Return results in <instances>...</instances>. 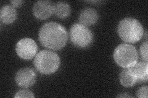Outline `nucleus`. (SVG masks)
Instances as JSON below:
<instances>
[{"label":"nucleus","instance_id":"9","mask_svg":"<svg viewBox=\"0 0 148 98\" xmlns=\"http://www.w3.org/2000/svg\"><path fill=\"white\" fill-rule=\"evenodd\" d=\"M98 20V14L95 9L87 7L83 9L79 16L80 23L85 26L95 25Z\"/></svg>","mask_w":148,"mask_h":98},{"label":"nucleus","instance_id":"15","mask_svg":"<svg viewBox=\"0 0 148 98\" xmlns=\"http://www.w3.org/2000/svg\"><path fill=\"white\" fill-rule=\"evenodd\" d=\"M147 47H148V43L147 41L143 43L140 47V54L141 58L144 62H147Z\"/></svg>","mask_w":148,"mask_h":98},{"label":"nucleus","instance_id":"1","mask_svg":"<svg viewBox=\"0 0 148 98\" xmlns=\"http://www.w3.org/2000/svg\"><path fill=\"white\" fill-rule=\"evenodd\" d=\"M40 43L46 48L53 50H61L68 40V33L65 28L59 23L48 22L40 30Z\"/></svg>","mask_w":148,"mask_h":98},{"label":"nucleus","instance_id":"6","mask_svg":"<svg viewBox=\"0 0 148 98\" xmlns=\"http://www.w3.org/2000/svg\"><path fill=\"white\" fill-rule=\"evenodd\" d=\"M38 46L35 41L30 38H23L18 42L16 46L17 55L23 59L30 60L36 54Z\"/></svg>","mask_w":148,"mask_h":98},{"label":"nucleus","instance_id":"2","mask_svg":"<svg viewBox=\"0 0 148 98\" xmlns=\"http://www.w3.org/2000/svg\"><path fill=\"white\" fill-rule=\"evenodd\" d=\"M117 31L120 38L128 43H137L144 34V30L141 23L133 18H125L120 21Z\"/></svg>","mask_w":148,"mask_h":98},{"label":"nucleus","instance_id":"5","mask_svg":"<svg viewBox=\"0 0 148 98\" xmlns=\"http://www.w3.org/2000/svg\"><path fill=\"white\" fill-rule=\"evenodd\" d=\"M70 38L72 44L78 48H86L92 42L91 31L81 23L73 24L70 30Z\"/></svg>","mask_w":148,"mask_h":98},{"label":"nucleus","instance_id":"3","mask_svg":"<svg viewBox=\"0 0 148 98\" xmlns=\"http://www.w3.org/2000/svg\"><path fill=\"white\" fill-rule=\"evenodd\" d=\"M60 64L61 59L58 54L48 50L40 51L34 61L35 69L45 75H50L56 72Z\"/></svg>","mask_w":148,"mask_h":98},{"label":"nucleus","instance_id":"10","mask_svg":"<svg viewBox=\"0 0 148 98\" xmlns=\"http://www.w3.org/2000/svg\"><path fill=\"white\" fill-rule=\"evenodd\" d=\"M137 81L147 82L148 79V64L146 62H137L134 66L129 68Z\"/></svg>","mask_w":148,"mask_h":98},{"label":"nucleus","instance_id":"14","mask_svg":"<svg viewBox=\"0 0 148 98\" xmlns=\"http://www.w3.org/2000/svg\"><path fill=\"white\" fill-rule=\"evenodd\" d=\"M14 97H34V95L31 91L28 90H22L16 93Z\"/></svg>","mask_w":148,"mask_h":98},{"label":"nucleus","instance_id":"13","mask_svg":"<svg viewBox=\"0 0 148 98\" xmlns=\"http://www.w3.org/2000/svg\"><path fill=\"white\" fill-rule=\"evenodd\" d=\"M71 11V6L66 2L59 1L54 5V14L58 18H65L69 17Z\"/></svg>","mask_w":148,"mask_h":98},{"label":"nucleus","instance_id":"17","mask_svg":"<svg viewBox=\"0 0 148 98\" xmlns=\"http://www.w3.org/2000/svg\"><path fill=\"white\" fill-rule=\"evenodd\" d=\"M24 3V1L22 0H14V1H11V4L12 6L14 7H18L22 5V4Z\"/></svg>","mask_w":148,"mask_h":98},{"label":"nucleus","instance_id":"12","mask_svg":"<svg viewBox=\"0 0 148 98\" xmlns=\"http://www.w3.org/2000/svg\"><path fill=\"white\" fill-rule=\"evenodd\" d=\"M120 82L123 87H131L135 85L137 79L130 68H125L120 74Z\"/></svg>","mask_w":148,"mask_h":98},{"label":"nucleus","instance_id":"11","mask_svg":"<svg viewBox=\"0 0 148 98\" xmlns=\"http://www.w3.org/2000/svg\"><path fill=\"white\" fill-rule=\"evenodd\" d=\"M17 12L15 8L10 5L3 6L0 11V20L4 24H11L17 18Z\"/></svg>","mask_w":148,"mask_h":98},{"label":"nucleus","instance_id":"7","mask_svg":"<svg viewBox=\"0 0 148 98\" xmlns=\"http://www.w3.org/2000/svg\"><path fill=\"white\" fill-rule=\"evenodd\" d=\"M36 74L33 69L29 68L18 70L16 73L15 80L17 85L22 88H29L34 85Z\"/></svg>","mask_w":148,"mask_h":98},{"label":"nucleus","instance_id":"4","mask_svg":"<svg viewBox=\"0 0 148 98\" xmlns=\"http://www.w3.org/2000/svg\"><path fill=\"white\" fill-rule=\"evenodd\" d=\"M114 59L119 66L129 68L134 66L138 59L136 48L128 44H122L117 46L114 52Z\"/></svg>","mask_w":148,"mask_h":98},{"label":"nucleus","instance_id":"8","mask_svg":"<svg viewBox=\"0 0 148 98\" xmlns=\"http://www.w3.org/2000/svg\"><path fill=\"white\" fill-rule=\"evenodd\" d=\"M34 16L40 20H46L54 14V4L49 1H38L33 7Z\"/></svg>","mask_w":148,"mask_h":98},{"label":"nucleus","instance_id":"16","mask_svg":"<svg viewBox=\"0 0 148 98\" xmlns=\"http://www.w3.org/2000/svg\"><path fill=\"white\" fill-rule=\"evenodd\" d=\"M148 88L147 86L140 88L137 91L136 96L140 98H147V97Z\"/></svg>","mask_w":148,"mask_h":98},{"label":"nucleus","instance_id":"18","mask_svg":"<svg viewBox=\"0 0 148 98\" xmlns=\"http://www.w3.org/2000/svg\"><path fill=\"white\" fill-rule=\"evenodd\" d=\"M117 97H132L131 96H130L129 95H128L127 93H125L123 95H118Z\"/></svg>","mask_w":148,"mask_h":98}]
</instances>
